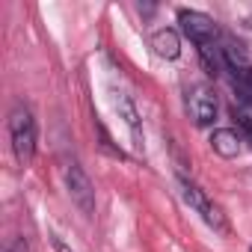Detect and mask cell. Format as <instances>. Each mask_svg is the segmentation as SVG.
<instances>
[{
  "instance_id": "6da1fadb",
  "label": "cell",
  "mask_w": 252,
  "mask_h": 252,
  "mask_svg": "<svg viewBox=\"0 0 252 252\" xmlns=\"http://www.w3.org/2000/svg\"><path fill=\"white\" fill-rule=\"evenodd\" d=\"M9 140H12L15 160L27 166L36 155V119L24 104H15L9 113Z\"/></svg>"
},
{
  "instance_id": "7a4b0ae2",
  "label": "cell",
  "mask_w": 252,
  "mask_h": 252,
  "mask_svg": "<svg viewBox=\"0 0 252 252\" xmlns=\"http://www.w3.org/2000/svg\"><path fill=\"white\" fill-rule=\"evenodd\" d=\"M178 181H181V196H184V202H187L196 214H202V220H205L214 231H225V228H228V225H225V217H222V211L205 196V190H202L196 181L184 178V175H181Z\"/></svg>"
},
{
  "instance_id": "3957f363",
  "label": "cell",
  "mask_w": 252,
  "mask_h": 252,
  "mask_svg": "<svg viewBox=\"0 0 252 252\" xmlns=\"http://www.w3.org/2000/svg\"><path fill=\"white\" fill-rule=\"evenodd\" d=\"M65 187H68L71 202L80 208V214L92 217L95 214V187H92L89 175L77 163H68V169H65Z\"/></svg>"
},
{
  "instance_id": "277c9868",
  "label": "cell",
  "mask_w": 252,
  "mask_h": 252,
  "mask_svg": "<svg viewBox=\"0 0 252 252\" xmlns=\"http://www.w3.org/2000/svg\"><path fill=\"white\" fill-rule=\"evenodd\" d=\"M178 24H181L184 36H187L196 48L217 42V24H214L205 12H196V9H178Z\"/></svg>"
},
{
  "instance_id": "5b68a950",
  "label": "cell",
  "mask_w": 252,
  "mask_h": 252,
  "mask_svg": "<svg viewBox=\"0 0 252 252\" xmlns=\"http://www.w3.org/2000/svg\"><path fill=\"white\" fill-rule=\"evenodd\" d=\"M187 113H190L193 125H199V128L214 125V119H217V95L208 86H193L187 92Z\"/></svg>"
},
{
  "instance_id": "8992f818",
  "label": "cell",
  "mask_w": 252,
  "mask_h": 252,
  "mask_svg": "<svg viewBox=\"0 0 252 252\" xmlns=\"http://www.w3.org/2000/svg\"><path fill=\"white\" fill-rule=\"evenodd\" d=\"M152 48H155V54H158L160 60H178V57H181V39H178V33L169 30V27H163V30H158V33L152 36Z\"/></svg>"
},
{
  "instance_id": "52a82bcc",
  "label": "cell",
  "mask_w": 252,
  "mask_h": 252,
  "mask_svg": "<svg viewBox=\"0 0 252 252\" xmlns=\"http://www.w3.org/2000/svg\"><path fill=\"white\" fill-rule=\"evenodd\" d=\"M211 149L220 158H237V152H240V134L231 131V128H220V131L211 134Z\"/></svg>"
},
{
  "instance_id": "ba28073f",
  "label": "cell",
  "mask_w": 252,
  "mask_h": 252,
  "mask_svg": "<svg viewBox=\"0 0 252 252\" xmlns=\"http://www.w3.org/2000/svg\"><path fill=\"white\" fill-rule=\"evenodd\" d=\"M116 107H119V113L125 116V125L131 128L137 146H143V143H140V140H143V134H140V116H137V107L131 104V98H128V95H119V98H116Z\"/></svg>"
},
{
  "instance_id": "9c48e42d",
  "label": "cell",
  "mask_w": 252,
  "mask_h": 252,
  "mask_svg": "<svg viewBox=\"0 0 252 252\" xmlns=\"http://www.w3.org/2000/svg\"><path fill=\"white\" fill-rule=\"evenodd\" d=\"M231 86H234V92L243 104H252V68H246L240 74H231Z\"/></svg>"
},
{
  "instance_id": "30bf717a",
  "label": "cell",
  "mask_w": 252,
  "mask_h": 252,
  "mask_svg": "<svg viewBox=\"0 0 252 252\" xmlns=\"http://www.w3.org/2000/svg\"><path fill=\"white\" fill-rule=\"evenodd\" d=\"M234 119H237V128H240V134L246 137V143H252V116L234 110Z\"/></svg>"
},
{
  "instance_id": "8fae6325",
  "label": "cell",
  "mask_w": 252,
  "mask_h": 252,
  "mask_svg": "<svg viewBox=\"0 0 252 252\" xmlns=\"http://www.w3.org/2000/svg\"><path fill=\"white\" fill-rule=\"evenodd\" d=\"M3 252H27V240H24V237H18V240H15V243H9Z\"/></svg>"
},
{
  "instance_id": "7c38bea8",
  "label": "cell",
  "mask_w": 252,
  "mask_h": 252,
  "mask_svg": "<svg viewBox=\"0 0 252 252\" xmlns=\"http://www.w3.org/2000/svg\"><path fill=\"white\" fill-rule=\"evenodd\" d=\"M54 246H57V252H71V249L63 243V237H57V234H54Z\"/></svg>"
},
{
  "instance_id": "4fadbf2b",
  "label": "cell",
  "mask_w": 252,
  "mask_h": 252,
  "mask_svg": "<svg viewBox=\"0 0 252 252\" xmlns=\"http://www.w3.org/2000/svg\"><path fill=\"white\" fill-rule=\"evenodd\" d=\"M246 27H249V30H252V15H249V18H246Z\"/></svg>"
},
{
  "instance_id": "5bb4252c",
  "label": "cell",
  "mask_w": 252,
  "mask_h": 252,
  "mask_svg": "<svg viewBox=\"0 0 252 252\" xmlns=\"http://www.w3.org/2000/svg\"><path fill=\"white\" fill-rule=\"evenodd\" d=\"M249 252H252V246H249Z\"/></svg>"
}]
</instances>
